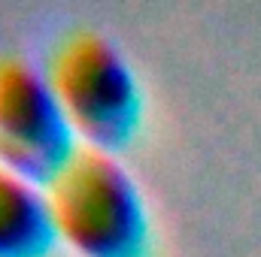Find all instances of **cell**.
<instances>
[{"label":"cell","instance_id":"obj_1","mask_svg":"<svg viewBox=\"0 0 261 257\" xmlns=\"http://www.w3.org/2000/svg\"><path fill=\"white\" fill-rule=\"evenodd\" d=\"M40 185L55 242L79 257H146L149 212L116 151L76 142Z\"/></svg>","mask_w":261,"mask_h":257},{"label":"cell","instance_id":"obj_2","mask_svg":"<svg viewBox=\"0 0 261 257\" xmlns=\"http://www.w3.org/2000/svg\"><path fill=\"white\" fill-rule=\"evenodd\" d=\"M43 70L76 142L119 151L134 139L143 115L140 85L107 34L88 24L64 30L46 49Z\"/></svg>","mask_w":261,"mask_h":257},{"label":"cell","instance_id":"obj_3","mask_svg":"<svg viewBox=\"0 0 261 257\" xmlns=\"http://www.w3.org/2000/svg\"><path fill=\"white\" fill-rule=\"evenodd\" d=\"M73 145L43 61L0 52V164L43 182Z\"/></svg>","mask_w":261,"mask_h":257},{"label":"cell","instance_id":"obj_4","mask_svg":"<svg viewBox=\"0 0 261 257\" xmlns=\"http://www.w3.org/2000/svg\"><path fill=\"white\" fill-rule=\"evenodd\" d=\"M52 248L43 185L0 164V257H46Z\"/></svg>","mask_w":261,"mask_h":257}]
</instances>
